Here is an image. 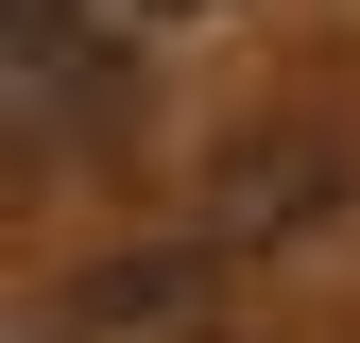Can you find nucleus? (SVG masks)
Wrapping results in <instances>:
<instances>
[{"instance_id": "nucleus-1", "label": "nucleus", "mask_w": 360, "mask_h": 343, "mask_svg": "<svg viewBox=\"0 0 360 343\" xmlns=\"http://www.w3.org/2000/svg\"><path fill=\"white\" fill-rule=\"evenodd\" d=\"M120 18H223V0H120Z\"/></svg>"}]
</instances>
